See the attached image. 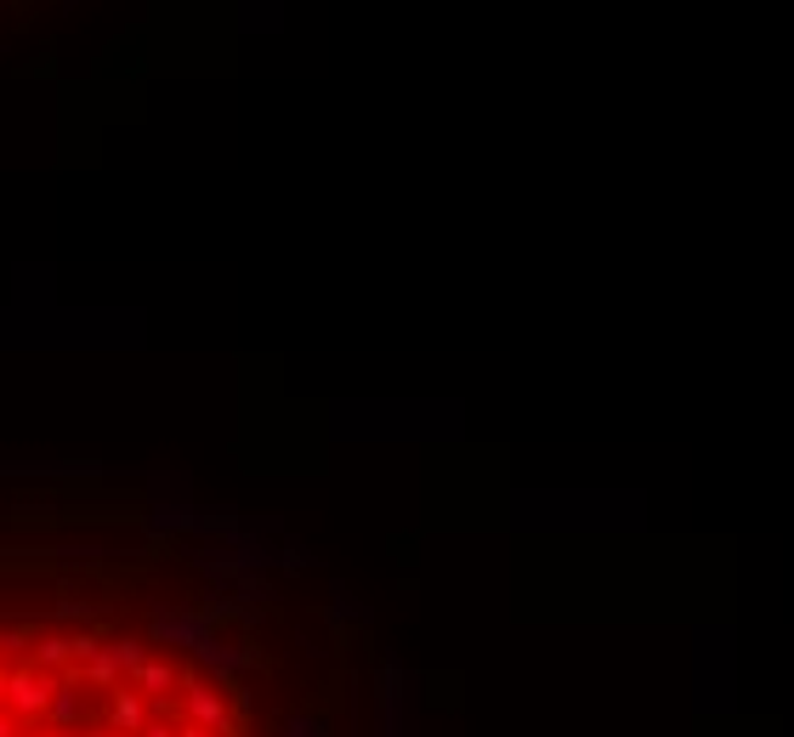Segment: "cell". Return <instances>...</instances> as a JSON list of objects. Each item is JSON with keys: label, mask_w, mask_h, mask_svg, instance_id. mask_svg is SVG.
Returning <instances> with one entry per match:
<instances>
[{"label": "cell", "mask_w": 794, "mask_h": 737, "mask_svg": "<svg viewBox=\"0 0 794 737\" xmlns=\"http://www.w3.org/2000/svg\"><path fill=\"white\" fill-rule=\"evenodd\" d=\"M63 687V676H46L41 664H12L7 676V692H0V703H7V715L18 726H46L52 715V692Z\"/></svg>", "instance_id": "1"}, {"label": "cell", "mask_w": 794, "mask_h": 737, "mask_svg": "<svg viewBox=\"0 0 794 737\" xmlns=\"http://www.w3.org/2000/svg\"><path fill=\"white\" fill-rule=\"evenodd\" d=\"M148 721H154V703H148L137 687H131V681L109 692V710H103V726H109V732L143 737V726H148Z\"/></svg>", "instance_id": "2"}, {"label": "cell", "mask_w": 794, "mask_h": 737, "mask_svg": "<svg viewBox=\"0 0 794 737\" xmlns=\"http://www.w3.org/2000/svg\"><path fill=\"white\" fill-rule=\"evenodd\" d=\"M29 664H41L46 669V676H63V669H69L75 664V642H69V635H35V647H29Z\"/></svg>", "instance_id": "3"}, {"label": "cell", "mask_w": 794, "mask_h": 737, "mask_svg": "<svg viewBox=\"0 0 794 737\" xmlns=\"http://www.w3.org/2000/svg\"><path fill=\"white\" fill-rule=\"evenodd\" d=\"M131 687L148 692L154 703H171V698H177V687H182V669H177V664H154V658H148V664H143V676L131 681Z\"/></svg>", "instance_id": "4"}, {"label": "cell", "mask_w": 794, "mask_h": 737, "mask_svg": "<svg viewBox=\"0 0 794 737\" xmlns=\"http://www.w3.org/2000/svg\"><path fill=\"white\" fill-rule=\"evenodd\" d=\"M109 653H114V664H120V676H125V681H137V676H143V664H148V647H143V642L120 635V642H109Z\"/></svg>", "instance_id": "5"}, {"label": "cell", "mask_w": 794, "mask_h": 737, "mask_svg": "<svg viewBox=\"0 0 794 737\" xmlns=\"http://www.w3.org/2000/svg\"><path fill=\"white\" fill-rule=\"evenodd\" d=\"M177 732H182L177 721H148V726H143V737H177Z\"/></svg>", "instance_id": "6"}, {"label": "cell", "mask_w": 794, "mask_h": 737, "mask_svg": "<svg viewBox=\"0 0 794 737\" xmlns=\"http://www.w3.org/2000/svg\"><path fill=\"white\" fill-rule=\"evenodd\" d=\"M23 737H80V732H63V726H29Z\"/></svg>", "instance_id": "7"}, {"label": "cell", "mask_w": 794, "mask_h": 737, "mask_svg": "<svg viewBox=\"0 0 794 737\" xmlns=\"http://www.w3.org/2000/svg\"><path fill=\"white\" fill-rule=\"evenodd\" d=\"M0 737H23V732H18V721L7 715V703H0Z\"/></svg>", "instance_id": "8"}, {"label": "cell", "mask_w": 794, "mask_h": 737, "mask_svg": "<svg viewBox=\"0 0 794 737\" xmlns=\"http://www.w3.org/2000/svg\"><path fill=\"white\" fill-rule=\"evenodd\" d=\"M177 737H216V732H211V726H193V721H182V732H177Z\"/></svg>", "instance_id": "9"}]
</instances>
